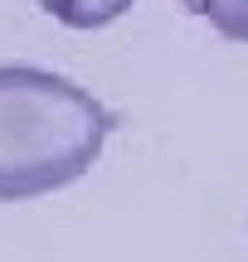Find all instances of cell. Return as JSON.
I'll return each instance as SVG.
<instances>
[{
  "label": "cell",
  "instance_id": "2",
  "mask_svg": "<svg viewBox=\"0 0 248 262\" xmlns=\"http://www.w3.org/2000/svg\"><path fill=\"white\" fill-rule=\"evenodd\" d=\"M44 15H54L68 29H107L112 19H122L136 0H34Z\"/></svg>",
  "mask_w": 248,
  "mask_h": 262
},
{
  "label": "cell",
  "instance_id": "3",
  "mask_svg": "<svg viewBox=\"0 0 248 262\" xmlns=\"http://www.w3.org/2000/svg\"><path fill=\"white\" fill-rule=\"evenodd\" d=\"M204 25L229 44H248V0H185Z\"/></svg>",
  "mask_w": 248,
  "mask_h": 262
},
{
  "label": "cell",
  "instance_id": "1",
  "mask_svg": "<svg viewBox=\"0 0 248 262\" xmlns=\"http://www.w3.org/2000/svg\"><path fill=\"white\" fill-rule=\"evenodd\" d=\"M112 112L54 68L0 63V204L68 189L97 165Z\"/></svg>",
  "mask_w": 248,
  "mask_h": 262
}]
</instances>
